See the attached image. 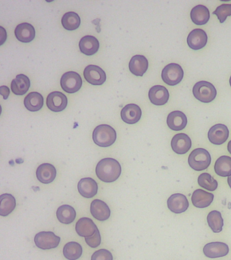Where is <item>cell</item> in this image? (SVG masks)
I'll list each match as a JSON object with an SVG mask.
<instances>
[{
    "label": "cell",
    "mask_w": 231,
    "mask_h": 260,
    "mask_svg": "<svg viewBox=\"0 0 231 260\" xmlns=\"http://www.w3.org/2000/svg\"><path fill=\"white\" fill-rule=\"evenodd\" d=\"M96 174L97 177L103 182H115L121 174V165L114 158H103L97 164Z\"/></svg>",
    "instance_id": "obj_1"
},
{
    "label": "cell",
    "mask_w": 231,
    "mask_h": 260,
    "mask_svg": "<svg viewBox=\"0 0 231 260\" xmlns=\"http://www.w3.org/2000/svg\"><path fill=\"white\" fill-rule=\"evenodd\" d=\"M60 238L52 232H40L35 236L34 242L40 249L48 250L54 249L59 245Z\"/></svg>",
    "instance_id": "obj_7"
},
{
    "label": "cell",
    "mask_w": 231,
    "mask_h": 260,
    "mask_svg": "<svg viewBox=\"0 0 231 260\" xmlns=\"http://www.w3.org/2000/svg\"><path fill=\"white\" fill-rule=\"evenodd\" d=\"M183 77V69L176 63L166 65L162 70L161 78L166 84L170 86H174L181 82Z\"/></svg>",
    "instance_id": "obj_5"
},
{
    "label": "cell",
    "mask_w": 231,
    "mask_h": 260,
    "mask_svg": "<svg viewBox=\"0 0 231 260\" xmlns=\"http://www.w3.org/2000/svg\"><path fill=\"white\" fill-rule=\"evenodd\" d=\"M187 117L185 114L180 111L171 112L167 117V125L173 131L184 129L187 125Z\"/></svg>",
    "instance_id": "obj_19"
},
{
    "label": "cell",
    "mask_w": 231,
    "mask_h": 260,
    "mask_svg": "<svg viewBox=\"0 0 231 260\" xmlns=\"http://www.w3.org/2000/svg\"><path fill=\"white\" fill-rule=\"evenodd\" d=\"M208 35L202 28H195L188 34L187 44L190 48L194 50H201L208 43Z\"/></svg>",
    "instance_id": "obj_12"
},
{
    "label": "cell",
    "mask_w": 231,
    "mask_h": 260,
    "mask_svg": "<svg viewBox=\"0 0 231 260\" xmlns=\"http://www.w3.org/2000/svg\"><path fill=\"white\" fill-rule=\"evenodd\" d=\"M85 240H86L87 245H88L89 247L92 248L98 247L101 243V234L98 229L97 230L94 235L91 236L90 237H86Z\"/></svg>",
    "instance_id": "obj_38"
},
{
    "label": "cell",
    "mask_w": 231,
    "mask_h": 260,
    "mask_svg": "<svg viewBox=\"0 0 231 260\" xmlns=\"http://www.w3.org/2000/svg\"><path fill=\"white\" fill-rule=\"evenodd\" d=\"M56 217L60 222L70 224L76 217V211L71 205H63L58 207L56 211Z\"/></svg>",
    "instance_id": "obj_30"
},
{
    "label": "cell",
    "mask_w": 231,
    "mask_h": 260,
    "mask_svg": "<svg viewBox=\"0 0 231 260\" xmlns=\"http://www.w3.org/2000/svg\"><path fill=\"white\" fill-rule=\"evenodd\" d=\"M100 44L98 39L92 36L83 37L79 43L80 51L87 56H92L96 54L99 50Z\"/></svg>",
    "instance_id": "obj_25"
},
{
    "label": "cell",
    "mask_w": 231,
    "mask_h": 260,
    "mask_svg": "<svg viewBox=\"0 0 231 260\" xmlns=\"http://www.w3.org/2000/svg\"><path fill=\"white\" fill-rule=\"evenodd\" d=\"M90 212L92 216L99 221L107 220L111 215L110 209L104 201L95 199L90 205Z\"/></svg>",
    "instance_id": "obj_17"
},
{
    "label": "cell",
    "mask_w": 231,
    "mask_h": 260,
    "mask_svg": "<svg viewBox=\"0 0 231 260\" xmlns=\"http://www.w3.org/2000/svg\"><path fill=\"white\" fill-rule=\"evenodd\" d=\"M78 189L80 194L85 198H92L97 194L98 190V184L94 179L85 178L78 183Z\"/></svg>",
    "instance_id": "obj_20"
},
{
    "label": "cell",
    "mask_w": 231,
    "mask_h": 260,
    "mask_svg": "<svg viewBox=\"0 0 231 260\" xmlns=\"http://www.w3.org/2000/svg\"><path fill=\"white\" fill-rule=\"evenodd\" d=\"M61 22L65 29L74 30L80 26L81 19L80 16L76 12H69L62 16Z\"/></svg>",
    "instance_id": "obj_34"
},
{
    "label": "cell",
    "mask_w": 231,
    "mask_h": 260,
    "mask_svg": "<svg viewBox=\"0 0 231 260\" xmlns=\"http://www.w3.org/2000/svg\"><path fill=\"white\" fill-rule=\"evenodd\" d=\"M227 182H228V184L230 188H231V176L228 177V179H227Z\"/></svg>",
    "instance_id": "obj_41"
},
{
    "label": "cell",
    "mask_w": 231,
    "mask_h": 260,
    "mask_svg": "<svg viewBox=\"0 0 231 260\" xmlns=\"http://www.w3.org/2000/svg\"><path fill=\"white\" fill-rule=\"evenodd\" d=\"M112 253L107 249H99L95 251L91 260H113Z\"/></svg>",
    "instance_id": "obj_37"
},
{
    "label": "cell",
    "mask_w": 231,
    "mask_h": 260,
    "mask_svg": "<svg viewBox=\"0 0 231 260\" xmlns=\"http://www.w3.org/2000/svg\"><path fill=\"white\" fill-rule=\"evenodd\" d=\"M38 180L43 184H50L53 182L56 176V170L53 165L43 164L40 165L36 171Z\"/></svg>",
    "instance_id": "obj_22"
},
{
    "label": "cell",
    "mask_w": 231,
    "mask_h": 260,
    "mask_svg": "<svg viewBox=\"0 0 231 260\" xmlns=\"http://www.w3.org/2000/svg\"><path fill=\"white\" fill-rule=\"evenodd\" d=\"M208 136L211 143L221 145L228 139L229 130L224 124H216L209 130Z\"/></svg>",
    "instance_id": "obj_9"
},
{
    "label": "cell",
    "mask_w": 231,
    "mask_h": 260,
    "mask_svg": "<svg viewBox=\"0 0 231 260\" xmlns=\"http://www.w3.org/2000/svg\"><path fill=\"white\" fill-rule=\"evenodd\" d=\"M44 98L41 93L33 91L25 98L24 105L29 111L36 112L42 109L44 106Z\"/></svg>",
    "instance_id": "obj_28"
},
{
    "label": "cell",
    "mask_w": 231,
    "mask_h": 260,
    "mask_svg": "<svg viewBox=\"0 0 231 260\" xmlns=\"http://www.w3.org/2000/svg\"><path fill=\"white\" fill-rule=\"evenodd\" d=\"M229 82H230V87H231V76H230V81H229Z\"/></svg>",
    "instance_id": "obj_42"
},
{
    "label": "cell",
    "mask_w": 231,
    "mask_h": 260,
    "mask_svg": "<svg viewBox=\"0 0 231 260\" xmlns=\"http://www.w3.org/2000/svg\"><path fill=\"white\" fill-rule=\"evenodd\" d=\"M198 184L202 188L209 191H214L218 188V183L208 173H203L198 177Z\"/></svg>",
    "instance_id": "obj_35"
},
{
    "label": "cell",
    "mask_w": 231,
    "mask_h": 260,
    "mask_svg": "<svg viewBox=\"0 0 231 260\" xmlns=\"http://www.w3.org/2000/svg\"><path fill=\"white\" fill-rule=\"evenodd\" d=\"M209 226L215 233H220L224 226V219L220 211L214 210L210 211L207 217Z\"/></svg>",
    "instance_id": "obj_32"
},
{
    "label": "cell",
    "mask_w": 231,
    "mask_h": 260,
    "mask_svg": "<svg viewBox=\"0 0 231 260\" xmlns=\"http://www.w3.org/2000/svg\"><path fill=\"white\" fill-rule=\"evenodd\" d=\"M60 85L65 92L74 93L81 89L82 79L78 73L69 71L62 75L60 79Z\"/></svg>",
    "instance_id": "obj_6"
},
{
    "label": "cell",
    "mask_w": 231,
    "mask_h": 260,
    "mask_svg": "<svg viewBox=\"0 0 231 260\" xmlns=\"http://www.w3.org/2000/svg\"><path fill=\"white\" fill-rule=\"evenodd\" d=\"M214 195L202 189H197L192 192L191 201L192 205L197 208H206L214 201Z\"/></svg>",
    "instance_id": "obj_18"
},
{
    "label": "cell",
    "mask_w": 231,
    "mask_h": 260,
    "mask_svg": "<svg viewBox=\"0 0 231 260\" xmlns=\"http://www.w3.org/2000/svg\"><path fill=\"white\" fill-rule=\"evenodd\" d=\"M68 103V98L60 91H52L48 94L46 100V105L48 109L53 112L64 111Z\"/></svg>",
    "instance_id": "obj_10"
},
{
    "label": "cell",
    "mask_w": 231,
    "mask_h": 260,
    "mask_svg": "<svg viewBox=\"0 0 231 260\" xmlns=\"http://www.w3.org/2000/svg\"><path fill=\"white\" fill-rule=\"evenodd\" d=\"M148 67H149V62L147 58L143 55H135L129 61V71L136 76H143L144 74L147 72Z\"/></svg>",
    "instance_id": "obj_21"
},
{
    "label": "cell",
    "mask_w": 231,
    "mask_h": 260,
    "mask_svg": "<svg viewBox=\"0 0 231 260\" xmlns=\"http://www.w3.org/2000/svg\"><path fill=\"white\" fill-rule=\"evenodd\" d=\"M17 203L13 195L11 194H2L0 196V215L7 217L15 209Z\"/></svg>",
    "instance_id": "obj_29"
},
{
    "label": "cell",
    "mask_w": 231,
    "mask_h": 260,
    "mask_svg": "<svg viewBox=\"0 0 231 260\" xmlns=\"http://www.w3.org/2000/svg\"><path fill=\"white\" fill-rule=\"evenodd\" d=\"M212 158L210 152L202 148H196L192 150L188 156V165L192 170L203 171L206 170L210 166Z\"/></svg>",
    "instance_id": "obj_3"
},
{
    "label": "cell",
    "mask_w": 231,
    "mask_h": 260,
    "mask_svg": "<svg viewBox=\"0 0 231 260\" xmlns=\"http://www.w3.org/2000/svg\"><path fill=\"white\" fill-rule=\"evenodd\" d=\"M227 148H228L229 153L231 154V140L230 141H229L228 146H227Z\"/></svg>",
    "instance_id": "obj_40"
},
{
    "label": "cell",
    "mask_w": 231,
    "mask_h": 260,
    "mask_svg": "<svg viewBox=\"0 0 231 260\" xmlns=\"http://www.w3.org/2000/svg\"><path fill=\"white\" fill-rule=\"evenodd\" d=\"M172 150L176 154H184L190 149L192 141L189 136L186 134H178L172 138L171 141Z\"/></svg>",
    "instance_id": "obj_14"
},
{
    "label": "cell",
    "mask_w": 231,
    "mask_h": 260,
    "mask_svg": "<svg viewBox=\"0 0 231 260\" xmlns=\"http://www.w3.org/2000/svg\"><path fill=\"white\" fill-rule=\"evenodd\" d=\"M83 249L80 244L70 242L63 248V255L69 260H77L82 255Z\"/></svg>",
    "instance_id": "obj_33"
},
{
    "label": "cell",
    "mask_w": 231,
    "mask_h": 260,
    "mask_svg": "<svg viewBox=\"0 0 231 260\" xmlns=\"http://www.w3.org/2000/svg\"><path fill=\"white\" fill-rule=\"evenodd\" d=\"M15 34L17 40L23 43H29L36 37L35 28L27 22L19 24L15 28Z\"/></svg>",
    "instance_id": "obj_24"
},
{
    "label": "cell",
    "mask_w": 231,
    "mask_h": 260,
    "mask_svg": "<svg viewBox=\"0 0 231 260\" xmlns=\"http://www.w3.org/2000/svg\"><path fill=\"white\" fill-rule=\"evenodd\" d=\"M213 14L217 16L220 23H223L228 16H231V4H222L217 7Z\"/></svg>",
    "instance_id": "obj_36"
},
{
    "label": "cell",
    "mask_w": 231,
    "mask_h": 260,
    "mask_svg": "<svg viewBox=\"0 0 231 260\" xmlns=\"http://www.w3.org/2000/svg\"><path fill=\"white\" fill-rule=\"evenodd\" d=\"M98 230L94 221L89 217H82L78 221L76 225V233L82 237H90L94 235Z\"/></svg>",
    "instance_id": "obj_23"
},
{
    "label": "cell",
    "mask_w": 231,
    "mask_h": 260,
    "mask_svg": "<svg viewBox=\"0 0 231 260\" xmlns=\"http://www.w3.org/2000/svg\"><path fill=\"white\" fill-rule=\"evenodd\" d=\"M30 85L31 82L29 77L23 74L18 75L12 81L11 90L16 95H24L29 90Z\"/></svg>",
    "instance_id": "obj_26"
},
{
    "label": "cell",
    "mask_w": 231,
    "mask_h": 260,
    "mask_svg": "<svg viewBox=\"0 0 231 260\" xmlns=\"http://www.w3.org/2000/svg\"><path fill=\"white\" fill-rule=\"evenodd\" d=\"M141 109L136 104L125 105L121 111V119L127 124L137 123L141 119Z\"/></svg>",
    "instance_id": "obj_16"
},
{
    "label": "cell",
    "mask_w": 231,
    "mask_h": 260,
    "mask_svg": "<svg viewBox=\"0 0 231 260\" xmlns=\"http://www.w3.org/2000/svg\"><path fill=\"white\" fill-rule=\"evenodd\" d=\"M214 171L216 174L221 177L231 176V157L228 156H222L216 160L214 164Z\"/></svg>",
    "instance_id": "obj_31"
},
{
    "label": "cell",
    "mask_w": 231,
    "mask_h": 260,
    "mask_svg": "<svg viewBox=\"0 0 231 260\" xmlns=\"http://www.w3.org/2000/svg\"><path fill=\"white\" fill-rule=\"evenodd\" d=\"M204 255L209 258L224 257L229 253V247L227 244L222 242H213L206 244L204 247Z\"/></svg>",
    "instance_id": "obj_11"
},
{
    "label": "cell",
    "mask_w": 231,
    "mask_h": 260,
    "mask_svg": "<svg viewBox=\"0 0 231 260\" xmlns=\"http://www.w3.org/2000/svg\"><path fill=\"white\" fill-rule=\"evenodd\" d=\"M190 18L194 24L204 25L208 23L210 20V11L208 8L204 5L194 6L190 12Z\"/></svg>",
    "instance_id": "obj_27"
},
{
    "label": "cell",
    "mask_w": 231,
    "mask_h": 260,
    "mask_svg": "<svg viewBox=\"0 0 231 260\" xmlns=\"http://www.w3.org/2000/svg\"><path fill=\"white\" fill-rule=\"evenodd\" d=\"M194 98L204 103H210L216 99L217 91L214 85L208 81H201L196 83L192 88Z\"/></svg>",
    "instance_id": "obj_4"
},
{
    "label": "cell",
    "mask_w": 231,
    "mask_h": 260,
    "mask_svg": "<svg viewBox=\"0 0 231 260\" xmlns=\"http://www.w3.org/2000/svg\"><path fill=\"white\" fill-rule=\"evenodd\" d=\"M86 80L90 84L101 85L106 81L107 75L103 69L96 65L90 64L87 66L84 71Z\"/></svg>",
    "instance_id": "obj_8"
},
{
    "label": "cell",
    "mask_w": 231,
    "mask_h": 260,
    "mask_svg": "<svg viewBox=\"0 0 231 260\" xmlns=\"http://www.w3.org/2000/svg\"><path fill=\"white\" fill-rule=\"evenodd\" d=\"M0 93L3 95L4 99L7 100L9 96L10 89L7 86L3 85L0 87Z\"/></svg>",
    "instance_id": "obj_39"
},
{
    "label": "cell",
    "mask_w": 231,
    "mask_h": 260,
    "mask_svg": "<svg viewBox=\"0 0 231 260\" xmlns=\"http://www.w3.org/2000/svg\"><path fill=\"white\" fill-rule=\"evenodd\" d=\"M92 138L96 145L101 147H109L113 145L116 140V131L111 126L102 124L95 128Z\"/></svg>",
    "instance_id": "obj_2"
},
{
    "label": "cell",
    "mask_w": 231,
    "mask_h": 260,
    "mask_svg": "<svg viewBox=\"0 0 231 260\" xmlns=\"http://www.w3.org/2000/svg\"><path fill=\"white\" fill-rule=\"evenodd\" d=\"M149 98L153 105L162 106L168 103L170 93L168 89L163 85H154L149 89Z\"/></svg>",
    "instance_id": "obj_15"
},
{
    "label": "cell",
    "mask_w": 231,
    "mask_h": 260,
    "mask_svg": "<svg viewBox=\"0 0 231 260\" xmlns=\"http://www.w3.org/2000/svg\"><path fill=\"white\" fill-rule=\"evenodd\" d=\"M168 209L174 213L185 212L189 207V203L185 195L176 193L171 195L167 201Z\"/></svg>",
    "instance_id": "obj_13"
}]
</instances>
